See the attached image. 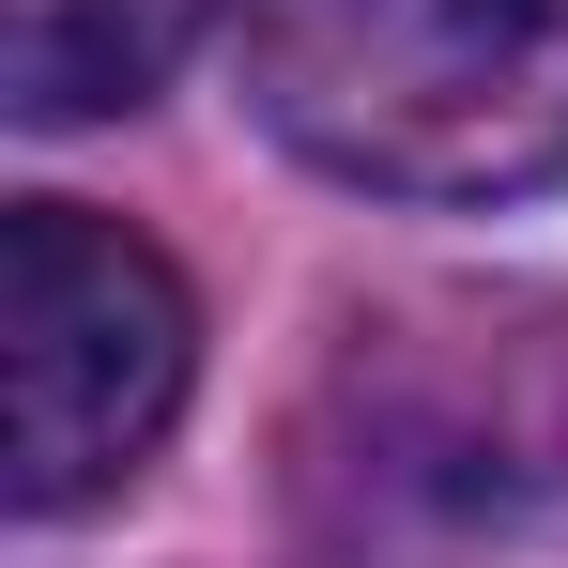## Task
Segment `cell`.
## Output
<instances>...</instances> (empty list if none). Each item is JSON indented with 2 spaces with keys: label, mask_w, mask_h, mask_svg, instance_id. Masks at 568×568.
Listing matches in <instances>:
<instances>
[{
  "label": "cell",
  "mask_w": 568,
  "mask_h": 568,
  "mask_svg": "<svg viewBox=\"0 0 568 568\" xmlns=\"http://www.w3.org/2000/svg\"><path fill=\"white\" fill-rule=\"evenodd\" d=\"M246 108L369 200L568 185V0H246Z\"/></svg>",
  "instance_id": "cell-1"
},
{
  "label": "cell",
  "mask_w": 568,
  "mask_h": 568,
  "mask_svg": "<svg viewBox=\"0 0 568 568\" xmlns=\"http://www.w3.org/2000/svg\"><path fill=\"white\" fill-rule=\"evenodd\" d=\"M200 369L185 277L108 231L78 200H16L0 215V491L16 523H62L170 446Z\"/></svg>",
  "instance_id": "cell-2"
},
{
  "label": "cell",
  "mask_w": 568,
  "mask_h": 568,
  "mask_svg": "<svg viewBox=\"0 0 568 568\" xmlns=\"http://www.w3.org/2000/svg\"><path fill=\"white\" fill-rule=\"evenodd\" d=\"M200 16L215 0H16L0 93H16V123H108L200 47Z\"/></svg>",
  "instance_id": "cell-3"
}]
</instances>
